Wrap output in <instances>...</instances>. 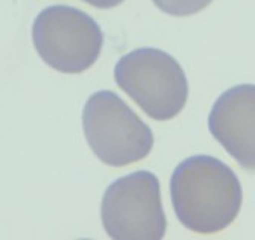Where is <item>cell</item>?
I'll list each match as a JSON object with an SVG mask.
<instances>
[{"instance_id":"2","label":"cell","mask_w":255,"mask_h":240,"mask_svg":"<svg viewBox=\"0 0 255 240\" xmlns=\"http://www.w3.org/2000/svg\"><path fill=\"white\" fill-rule=\"evenodd\" d=\"M117 85L149 117L170 120L185 107L188 84L179 63L158 49H138L116 66Z\"/></svg>"},{"instance_id":"8","label":"cell","mask_w":255,"mask_h":240,"mask_svg":"<svg viewBox=\"0 0 255 240\" xmlns=\"http://www.w3.org/2000/svg\"><path fill=\"white\" fill-rule=\"evenodd\" d=\"M87 2H91L96 6H101V8H108V6H114L117 5L122 0H87Z\"/></svg>"},{"instance_id":"5","label":"cell","mask_w":255,"mask_h":240,"mask_svg":"<svg viewBox=\"0 0 255 240\" xmlns=\"http://www.w3.org/2000/svg\"><path fill=\"white\" fill-rule=\"evenodd\" d=\"M34 44L43 61L62 73H81L99 58L102 34L88 15L73 8L53 6L35 20Z\"/></svg>"},{"instance_id":"6","label":"cell","mask_w":255,"mask_h":240,"mask_svg":"<svg viewBox=\"0 0 255 240\" xmlns=\"http://www.w3.org/2000/svg\"><path fill=\"white\" fill-rule=\"evenodd\" d=\"M208 128L239 164L255 172V85H237L214 104Z\"/></svg>"},{"instance_id":"3","label":"cell","mask_w":255,"mask_h":240,"mask_svg":"<svg viewBox=\"0 0 255 240\" xmlns=\"http://www.w3.org/2000/svg\"><path fill=\"white\" fill-rule=\"evenodd\" d=\"M82 123L91 151L108 166L137 163L152 151L149 126L111 92H98L87 101Z\"/></svg>"},{"instance_id":"1","label":"cell","mask_w":255,"mask_h":240,"mask_svg":"<svg viewBox=\"0 0 255 240\" xmlns=\"http://www.w3.org/2000/svg\"><path fill=\"white\" fill-rule=\"evenodd\" d=\"M170 195L179 222L198 234H214L234 222L242 207V186L220 160L199 155L173 172Z\"/></svg>"},{"instance_id":"4","label":"cell","mask_w":255,"mask_h":240,"mask_svg":"<svg viewBox=\"0 0 255 240\" xmlns=\"http://www.w3.org/2000/svg\"><path fill=\"white\" fill-rule=\"evenodd\" d=\"M102 222L111 239H163L166 234V216L158 178L143 170L113 183L102 201Z\"/></svg>"},{"instance_id":"7","label":"cell","mask_w":255,"mask_h":240,"mask_svg":"<svg viewBox=\"0 0 255 240\" xmlns=\"http://www.w3.org/2000/svg\"><path fill=\"white\" fill-rule=\"evenodd\" d=\"M163 11L173 15H190L204 9L211 0H155Z\"/></svg>"}]
</instances>
